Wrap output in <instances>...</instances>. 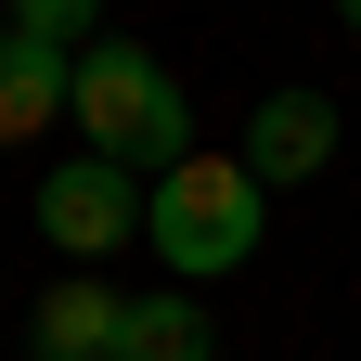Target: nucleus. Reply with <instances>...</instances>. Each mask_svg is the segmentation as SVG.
<instances>
[{
  "mask_svg": "<svg viewBox=\"0 0 361 361\" xmlns=\"http://www.w3.org/2000/svg\"><path fill=\"white\" fill-rule=\"evenodd\" d=\"M65 104H78V142L104 155V168H129V180H142V168L168 180L180 155H194V104H180V78H168L155 52H129V39H90Z\"/></svg>",
  "mask_w": 361,
  "mask_h": 361,
  "instance_id": "obj_1",
  "label": "nucleus"
},
{
  "mask_svg": "<svg viewBox=\"0 0 361 361\" xmlns=\"http://www.w3.org/2000/svg\"><path fill=\"white\" fill-rule=\"evenodd\" d=\"M258 219H271V194L245 180V155H180L155 194H142V233H155V258L180 271V284L245 271L258 258Z\"/></svg>",
  "mask_w": 361,
  "mask_h": 361,
  "instance_id": "obj_2",
  "label": "nucleus"
},
{
  "mask_svg": "<svg viewBox=\"0 0 361 361\" xmlns=\"http://www.w3.org/2000/svg\"><path fill=\"white\" fill-rule=\"evenodd\" d=\"M39 233H52L78 271H90V258H116L129 233H142V180H129V168H104V155L52 168V180H39Z\"/></svg>",
  "mask_w": 361,
  "mask_h": 361,
  "instance_id": "obj_3",
  "label": "nucleus"
},
{
  "mask_svg": "<svg viewBox=\"0 0 361 361\" xmlns=\"http://www.w3.org/2000/svg\"><path fill=\"white\" fill-rule=\"evenodd\" d=\"M323 168H336V104L323 90H271L245 116V180L271 194V180H323Z\"/></svg>",
  "mask_w": 361,
  "mask_h": 361,
  "instance_id": "obj_4",
  "label": "nucleus"
},
{
  "mask_svg": "<svg viewBox=\"0 0 361 361\" xmlns=\"http://www.w3.org/2000/svg\"><path fill=\"white\" fill-rule=\"evenodd\" d=\"M116 336H129V297L104 271H65L39 297V323H26V361H116Z\"/></svg>",
  "mask_w": 361,
  "mask_h": 361,
  "instance_id": "obj_5",
  "label": "nucleus"
},
{
  "mask_svg": "<svg viewBox=\"0 0 361 361\" xmlns=\"http://www.w3.org/2000/svg\"><path fill=\"white\" fill-rule=\"evenodd\" d=\"M78 90V52H39V39H0V142H39Z\"/></svg>",
  "mask_w": 361,
  "mask_h": 361,
  "instance_id": "obj_6",
  "label": "nucleus"
},
{
  "mask_svg": "<svg viewBox=\"0 0 361 361\" xmlns=\"http://www.w3.org/2000/svg\"><path fill=\"white\" fill-rule=\"evenodd\" d=\"M116 361H219V336H207L194 284H168V297H129V336H116Z\"/></svg>",
  "mask_w": 361,
  "mask_h": 361,
  "instance_id": "obj_7",
  "label": "nucleus"
},
{
  "mask_svg": "<svg viewBox=\"0 0 361 361\" xmlns=\"http://www.w3.org/2000/svg\"><path fill=\"white\" fill-rule=\"evenodd\" d=\"M90 13H104V0H13V39H39V52H78V39H90Z\"/></svg>",
  "mask_w": 361,
  "mask_h": 361,
  "instance_id": "obj_8",
  "label": "nucleus"
},
{
  "mask_svg": "<svg viewBox=\"0 0 361 361\" xmlns=\"http://www.w3.org/2000/svg\"><path fill=\"white\" fill-rule=\"evenodd\" d=\"M336 13H348V39H361V0H336Z\"/></svg>",
  "mask_w": 361,
  "mask_h": 361,
  "instance_id": "obj_9",
  "label": "nucleus"
},
{
  "mask_svg": "<svg viewBox=\"0 0 361 361\" xmlns=\"http://www.w3.org/2000/svg\"><path fill=\"white\" fill-rule=\"evenodd\" d=\"M0 39H13V0H0Z\"/></svg>",
  "mask_w": 361,
  "mask_h": 361,
  "instance_id": "obj_10",
  "label": "nucleus"
}]
</instances>
